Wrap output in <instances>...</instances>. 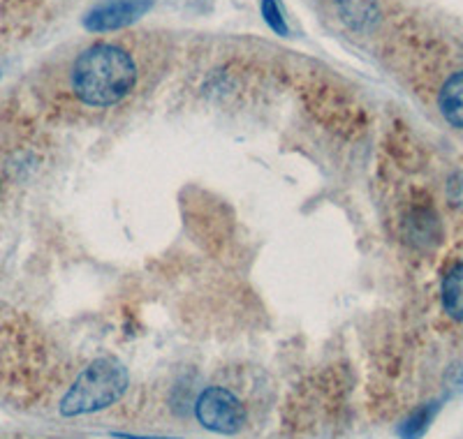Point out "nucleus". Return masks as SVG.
<instances>
[{"mask_svg":"<svg viewBox=\"0 0 463 439\" xmlns=\"http://www.w3.org/2000/svg\"><path fill=\"white\" fill-rule=\"evenodd\" d=\"M137 63L118 44H93L74 61L70 84L89 107L118 105L137 84Z\"/></svg>","mask_w":463,"mask_h":439,"instance_id":"f257e3e1","label":"nucleus"},{"mask_svg":"<svg viewBox=\"0 0 463 439\" xmlns=\"http://www.w3.org/2000/svg\"><path fill=\"white\" fill-rule=\"evenodd\" d=\"M128 388V370L116 359H95L84 372L74 379L72 387L61 400L63 416H84L102 412L118 403Z\"/></svg>","mask_w":463,"mask_h":439,"instance_id":"f03ea898","label":"nucleus"},{"mask_svg":"<svg viewBox=\"0 0 463 439\" xmlns=\"http://www.w3.org/2000/svg\"><path fill=\"white\" fill-rule=\"evenodd\" d=\"M195 416L202 428L218 434H237L248 421L243 403L225 387H206L197 397Z\"/></svg>","mask_w":463,"mask_h":439,"instance_id":"7ed1b4c3","label":"nucleus"},{"mask_svg":"<svg viewBox=\"0 0 463 439\" xmlns=\"http://www.w3.org/2000/svg\"><path fill=\"white\" fill-rule=\"evenodd\" d=\"M153 7V0H102L86 14L84 26L93 33L118 31L142 19Z\"/></svg>","mask_w":463,"mask_h":439,"instance_id":"20e7f679","label":"nucleus"},{"mask_svg":"<svg viewBox=\"0 0 463 439\" xmlns=\"http://www.w3.org/2000/svg\"><path fill=\"white\" fill-rule=\"evenodd\" d=\"M438 107H440V114L445 116L449 126L463 130V72L452 74L445 81L440 98H438Z\"/></svg>","mask_w":463,"mask_h":439,"instance_id":"39448f33","label":"nucleus"},{"mask_svg":"<svg viewBox=\"0 0 463 439\" xmlns=\"http://www.w3.org/2000/svg\"><path fill=\"white\" fill-rule=\"evenodd\" d=\"M442 308L457 322H463V262L454 264L442 277Z\"/></svg>","mask_w":463,"mask_h":439,"instance_id":"423d86ee","label":"nucleus"},{"mask_svg":"<svg viewBox=\"0 0 463 439\" xmlns=\"http://www.w3.org/2000/svg\"><path fill=\"white\" fill-rule=\"evenodd\" d=\"M438 409H440V405L438 403H429V405H424V407L415 409V412H412L411 416L405 418L403 424L399 425V437L401 439H420L421 434L429 430V425H431V421H433V416L438 414Z\"/></svg>","mask_w":463,"mask_h":439,"instance_id":"0eeeda50","label":"nucleus"},{"mask_svg":"<svg viewBox=\"0 0 463 439\" xmlns=\"http://www.w3.org/2000/svg\"><path fill=\"white\" fill-rule=\"evenodd\" d=\"M338 3H341L343 19H347L353 26L366 28L378 16L373 0H338Z\"/></svg>","mask_w":463,"mask_h":439,"instance_id":"6e6552de","label":"nucleus"},{"mask_svg":"<svg viewBox=\"0 0 463 439\" xmlns=\"http://www.w3.org/2000/svg\"><path fill=\"white\" fill-rule=\"evenodd\" d=\"M262 16L267 26L276 33V35L285 37L289 33L288 22H285L283 12L279 7V0H262Z\"/></svg>","mask_w":463,"mask_h":439,"instance_id":"1a4fd4ad","label":"nucleus"}]
</instances>
